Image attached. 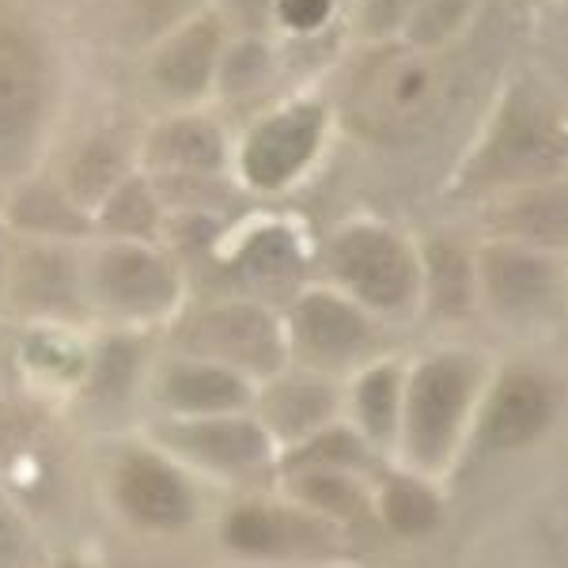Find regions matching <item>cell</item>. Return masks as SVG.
I'll use <instances>...</instances> for the list:
<instances>
[{"label":"cell","mask_w":568,"mask_h":568,"mask_svg":"<svg viewBox=\"0 0 568 568\" xmlns=\"http://www.w3.org/2000/svg\"><path fill=\"white\" fill-rule=\"evenodd\" d=\"M565 168V118L554 99L516 88L500 103L489 136L466 168L470 186H546Z\"/></svg>","instance_id":"6da1fadb"},{"label":"cell","mask_w":568,"mask_h":568,"mask_svg":"<svg viewBox=\"0 0 568 568\" xmlns=\"http://www.w3.org/2000/svg\"><path fill=\"white\" fill-rule=\"evenodd\" d=\"M439 95H444V77L436 61L425 50L390 42L353 72L345 106H349V122L364 136L398 141L425 130L439 106Z\"/></svg>","instance_id":"7a4b0ae2"},{"label":"cell","mask_w":568,"mask_h":568,"mask_svg":"<svg viewBox=\"0 0 568 568\" xmlns=\"http://www.w3.org/2000/svg\"><path fill=\"white\" fill-rule=\"evenodd\" d=\"M329 265H334L337 281L368 307L398 311L417 296L420 270L414 251L387 227H345L329 246Z\"/></svg>","instance_id":"3957f363"},{"label":"cell","mask_w":568,"mask_h":568,"mask_svg":"<svg viewBox=\"0 0 568 568\" xmlns=\"http://www.w3.org/2000/svg\"><path fill=\"white\" fill-rule=\"evenodd\" d=\"M474 390V368L459 356H436V361L420 364V372L409 383L406 402V433L409 452L417 463L439 466L444 455L452 452L459 425L470 406Z\"/></svg>","instance_id":"277c9868"},{"label":"cell","mask_w":568,"mask_h":568,"mask_svg":"<svg viewBox=\"0 0 568 568\" xmlns=\"http://www.w3.org/2000/svg\"><path fill=\"white\" fill-rule=\"evenodd\" d=\"M326 133V114L315 103L284 106L251 130L240 155L243 179L254 190H281L315 160Z\"/></svg>","instance_id":"5b68a950"},{"label":"cell","mask_w":568,"mask_h":568,"mask_svg":"<svg viewBox=\"0 0 568 568\" xmlns=\"http://www.w3.org/2000/svg\"><path fill=\"white\" fill-rule=\"evenodd\" d=\"M95 292L125 315H163L179 300V277L168 258L144 243H114L95 262Z\"/></svg>","instance_id":"8992f818"},{"label":"cell","mask_w":568,"mask_h":568,"mask_svg":"<svg viewBox=\"0 0 568 568\" xmlns=\"http://www.w3.org/2000/svg\"><path fill=\"white\" fill-rule=\"evenodd\" d=\"M190 345L235 368L277 372L284 361L281 329L258 307H216L190 326Z\"/></svg>","instance_id":"52a82bcc"},{"label":"cell","mask_w":568,"mask_h":568,"mask_svg":"<svg viewBox=\"0 0 568 568\" xmlns=\"http://www.w3.org/2000/svg\"><path fill=\"white\" fill-rule=\"evenodd\" d=\"M481 288L504 315L538 311L557 292V262L524 243H493L481 251Z\"/></svg>","instance_id":"ba28073f"},{"label":"cell","mask_w":568,"mask_h":568,"mask_svg":"<svg viewBox=\"0 0 568 568\" xmlns=\"http://www.w3.org/2000/svg\"><path fill=\"white\" fill-rule=\"evenodd\" d=\"M45 103V65L23 34L0 31V152L34 133Z\"/></svg>","instance_id":"9c48e42d"},{"label":"cell","mask_w":568,"mask_h":568,"mask_svg":"<svg viewBox=\"0 0 568 568\" xmlns=\"http://www.w3.org/2000/svg\"><path fill=\"white\" fill-rule=\"evenodd\" d=\"M220 65V23L213 16L182 23L168 42L155 50L152 77L168 95L197 99L213 84Z\"/></svg>","instance_id":"30bf717a"},{"label":"cell","mask_w":568,"mask_h":568,"mask_svg":"<svg viewBox=\"0 0 568 568\" xmlns=\"http://www.w3.org/2000/svg\"><path fill=\"white\" fill-rule=\"evenodd\" d=\"M296 337L318 361H353L372 345V326L342 296L307 292L296 304Z\"/></svg>","instance_id":"8fae6325"},{"label":"cell","mask_w":568,"mask_h":568,"mask_svg":"<svg viewBox=\"0 0 568 568\" xmlns=\"http://www.w3.org/2000/svg\"><path fill=\"white\" fill-rule=\"evenodd\" d=\"M118 497H122L125 511L136 524L149 527H182L190 519V511H194L190 489L182 485V478L160 459H152V455H136V459L122 466Z\"/></svg>","instance_id":"7c38bea8"},{"label":"cell","mask_w":568,"mask_h":568,"mask_svg":"<svg viewBox=\"0 0 568 568\" xmlns=\"http://www.w3.org/2000/svg\"><path fill=\"white\" fill-rule=\"evenodd\" d=\"M149 163L160 175L205 179L224 168V136L205 118H171L149 136Z\"/></svg>","instance_id":"4fadbf2b"},{"label":"cell","mask_w":568,"mask_h":568,"mask_svg":"<svg viewBox=\"0 0 568 568\" xmlns=\"http://www.w3.org/2000/svg\"><path fill=\"white\" fill-rule=\"evenodd\" d=\"M549 414H554V398H549L542 375L511 372L489 402L485 436L497 447H524L535 436L546 433Z\"/></svg>","instance_id":"5bb4252c"},{"label":"cell","mask_w":568,"mask_h":568,"mask_svg":"<svg viewBox=\"0 0 568 568\" xmlns=\"http://www.w3.org/2000/svg\"><path fill=\"white\" fill-rule=\"evenodd\" d=\"M179 444L186 447L190 455L205 459L216 470H251L265 459L270 444H265V433L251 420H197V425H186L179 433Z\"/></svg>","instance_id":"9a60e30c"},{"label":"cell","mask_w":568,"mask_h":568,"mask_svg":"<svg viewBox=\"0 0 568 568\" xmlns=\"http://www.w3.org/2000/svg\"><path fill=\"white\" fill-rule=\"evenodd\" d=\"M500 224L508 235H516L524 246L535 251H561L568 235V205L561 186H530L519 190L500 209Z\"/></svg>","instance_id":"2e32d148"},{"label":"cell","mask_w":568,"mask_h":568,"mask_svg":"<svg viewBox=\"0 0 568 568\" xmlns=\"http://www.w3.org/2000/svg\"><path fill=\"white\" fill-rule=\"evenodd\" d=\"M171 406L186 414H220L246 402V383L227 368H209V364H179L168 372L163 383Z\"/></svg>","instance_id":"e0dca14e"},{"label":"cell","mask_w":568,"mask_h":568,"mask_svg":"<svg viewBox=\"0 0 568 568\" xmlns=\"http://www.w3.org/2000/svg\"><path fill=\"white\" fill-rule=\"evenodd\" d=\"M16 284H20V300L45 311H65L77 304V270L61 251H27L20 258V273H16Z\"/></svg>","instance_id":"ac0fdd59"},{"label":"cell","mask_w":568,"mask_h":568,"mask_svg":"<svg viewBox=\"0 0 568 568\" xmlns=\"http://www.w3.org/2000/svg\"><path fill=\"white\" fill-rule=\"evenodd\" d=\"M425 277L433 304L444 315H463L478 296V270L455 243H428L425 246Z\"/></svg>","instance_id":"d6986e66"},{"label":"cell","mask_w":568,"mask_h":568,"mask_svg":"<svg viewBox=\"0 0 568 568\" xmlns=\"http://www.w3.org/2000/svg\"><path fill=\"white\" fill-rule=\"evenodd\" d=\"M125 182V149L114 136H95L84 152L77 155L69 175V197L77 205H103Z\"/></svg>","instance_id":"ffe728a7"},{"label":"cell","mask_w":568,"mask_h":568,"mask_svg":"<svg viewBox=\"0 0 568 568\" xmlns=\"http://www.w3.org/2000/svg\"><path fill=\"white\" fill-rule=\"evenodd\" d=\"M334 394L318 383H281L265 398V417L281 436H307L329 417Z\"/></svg>","instance_id":"44dd1931"},{"label":"cell","mask_w":568,"mask_h":568,"mask_svg":"<svg viewBox=\"0 0 568 568\" xmlns=\"http://www.w3.org/2000/svg\"><path fill=\"white\" fill-rule=\"evenodd\" d=\"M99 213H103L106 232H118L125 243L152 240L155 227H160V205H155L144 179H125L122 186L99 205Z\"/></svg>","instance_id":"7402d4cb"},{"label":"cell","mask_w":568,"mask_h":568,"mask_svg":"<svg viewBox=\"0 0 568 568\" xmlns=\"http://www.w3.org/2000/svg\"><path fill=\"white\" fill-rule=\"evenodd\" d=\"M300 265H304L300 243H296V235L284 232V227H265V232L254 235L240 254V270L254 284H284L296 277Z\"/></svg>","instance_id":"603a6c76"},{"label":"cell","mask_w":568,"mask_h":568,"mask_svg":"<svg viewBox=\"0 0 568 568\" xmlns=\"http://www.w3.org/2000/svg\"><path fill=\"white\" fill-rule=\"evenodd\" d=\"M296 535H311V524L277 516V511L246 508L227 519V542L246 549V554H273V549L288 546Z\"/></svg>","instance_id":"cb8c5ba5"},{"label":"cell","mask_w":568,"mask_h":568,"mask_svg":"<svg viewBox=\"0 0 568 568\" xmlns=\"http://www.w3.org/2000/svg\"><path fill=\"white\" fill-rule=\"evenodd\" d=\"M12 216L20 227H34V232L80 235L88 227V220L77 209V201L69 194H58V190H50V186H31L27 194H20Z\"/></svg>","instance_id":"d4e9b609"},{"label":"cell","mask_w":568,"mask_h":568,"mask_svg":"<svg viewBox=\"0 0 568 568\" xmlns=\"http://www.w3.org/2000/svg\"><path fill=\"white\" fill-rule=\"evenodd\" d=\"M470 0H409L406 20H402V39L414 50L447 42L463 27Z\"/></svg>","instance_id":"484cf974"},{"label":"cell","mask_w":568,"mask_h":568,"mask_svg":"<svg viewBox=\"0 0 568 568\" xmlns=\"http://www.w3.org/2000/svg\"><path fill=\"white\" fill-rule=\"evenodd\" d=\"M383 516H387V524L398 530V535H420V530L436 527L439 508H436V497L425 489V485L398 478L387 485V493H383Z\"/></svg>","instance_id":"4316f807"},{"label":"cell","mask_w":568,"mask_h":568,"mask_svg":"<svg viewBox=\"0 0 568 568\" xmlns=\"http://www.w3.org/2000/svg\"><path fill=\"white\" fill-rule=\"evenodd\" d=\"M356 406H361V417L372 436H387L394 425V409H398V372H372L356 390Z\"/></svg>","instance_id":"83f0119b"},{"label":"cell","mask_w":568,"mask_h":568,"mask_svg":"<svg viewBox=\"0 0 568 568\" xmlns=\"http://www.w3.org/2000/svg\"><path fill=\"white\" fill-rule=\"evenodd\" d=\"M353 459H361V447L353 444L349 433H318V436H311V444L300 452V459H292V463L315 466V470H334V466H345Z\"/></svg>","instance_id":"f1b7e54d"},{"label":"cell","mask_w":568,"mask_h":568,"mask_svg":"<svg viewBox=\"0 0 568 568\" xmlns=\"http://www.w3.org/2000/svg\"><path fill=\"white\" fill-rule=\"evenodd\" d=\"M304 493L315 504H323L326 511H356L361 508V493H356L345 478H337L334 470H315L307 478Z\"/></svg>","instance_id":"f546056e"},{"label":"cell","mask_w":568,"mask_h":568,"mask_svg":"<svg viewBox=\"0 0 568 568\" xmlns=\"http://www.w3.org/2000/svg\"><path fill=\"white\" fill-rule=\"evenodd\" d=\"M265 80V50L258 42H243L235 45V53L224 65V84L227 88H251Z\"/></svg>","instance_id":"4dcf8cb0"},{"label":"cell","mask_w":568,"mask_h":568,"mask_svg":"<svg viewBox=\"0 0 568 568\" xmlns=\"http://www.w3.org/2000/svg\"><path fill=\"white\" fill-rule=\"evenodd\" d=\"M334 12V0H277V20L288 31H315Z\"/></svg>","instance_id":"1f68e13d"},{"label":"cell","mask_w":568,"mask_h":568,"mask_svg":"<svg viewBox=\"0 0 568 568\" xmlns=\"http://www.w3.org/2000/svg\"><path fill=\"white\" fill-rule=\"evenodd\" d=\"M23 565V530L12 519V511L0 504V568H20Z\"/></svg>","instance_id":"d6a6232c"},{"label":"cell","mask_w":568,"mask_h":568,"mask_svg":"<svg viewBox=\"0 0 568 568\" xmlns=\"http://www.w3.org/2000/svg\"><path fill=\"white\" fill-rule=\"evenodd\" d=\"M409 0H372L368 4V27L372 34H387V31H402V20H406Z\"/></svg>","instance_id":"836d02e7"},{"label":"cell","mask_w":568,"mask_h":568,"mask_svg":"<svg viewBox=\"0 0 568 568\" xmlns=\"http://www.w3.org/2000/svg\"><path fill=\"white\" fill-rule=\"evenodd\" d=\"M190 4H194V0H141L136 12H141L144 31H155V27H171L179 8H190Z\"/></svg>","instance_id":"e575fe53"}]
</instances>
